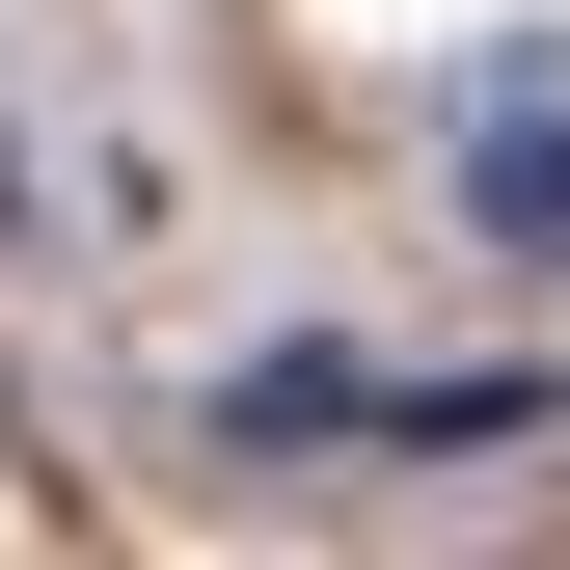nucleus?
Segmentation results:
<instances>
[{"label":"nucleus","mask_w":570,"mask_h":570,"mask_svg":"<svg viewBox=\"0 0 570 570\" xmlns=\"http://www.w3.org/2000/svg\"><path fill=\"white\" fill-rule=\"evenodd\" d=\"M489 218H517V245L570 218V136H489Z\"/></svg>","instance_id":"nucleus-1"}]
</instances>
